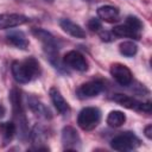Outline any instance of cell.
<instances>
[{"label":"cell","instance_id":"1","mask_svg":"<svg viewBox=\"0 0 152 152\" xmlns=\"http://www.w3.org/2000/svg\"><path fill=\"white\" fill-rule=\"evenodd\" d=\"M12 75L18 83H27L39 75V63L36 58L30 57L23 62L14 61L11 65Z\"/></svg>","mask_w":152,"mask_h":152},{"label":"cell","instance_id":"2","mask_svg":"<svg viewBox=\"0 0 152 152\" xmlns=\"http://www.w3.org/2000/svg\"><path fill=\"white\" fill-rule=\"evenodd\" d=\"M10 100L12 103V108H13V116H14V121H15V129L19 131L20 138L25 139L27 135V128H26V118L24 114V109L21 106V100H20V94L17 89H12L11 94H10Z\"/></svg>","mask_w":152,"mask_h":152},{"label":"cell","instance_id":"3","mask_svg":"<svg viewBox=\"0 0 152 152\" xmlns=\"http://www.w3.org/2000/svg\"><path fill=\"white\" fill-rule=\"evenodd\" d=\"M33 34L43 43L44 46V51L48 56V58L50 59V62L55 65H58V50H57V45H56V40L53 38V36L45 31V30H33Z\"/></svg>","mask_w":152,"mask_h":152},{"label":"cell","instance_id":"4","mask_svg":"<svg viewBox=\"0 0 152 152\" xmlns=\"http://www.w3.org/2000/svg\"><path fill=\"white\" fill-rule=\"evenodd\" d=\"M101 119V113L96 107H86L83 108L77 116V124L83 131L94 129Z\"/></svg>","mask_w":152,"mask_h":152},{"label":"cell","instance_id":"5","mask_svg":"<svg viewBox=\"0 0 152 152\" xmlns=\"http://www.w3.org/2000/svg\"><path fill=\"white\" fill-rule=\"evenodd\" d=\"M110 146L116 151H131L140 146V139L131 132H125L115 137L110 141Z\"/></svg>","mask_w":152,"mask_h":152},{"label":"cell","instance_id":"6","mask_svg":"<svg viewBox=\"0 0 152 152\" xmlns=\"http://www.w3.org/2000/svg\"><path fill=\"white\" fill-rule=\"evenodd\" d=\"M113 100L115 102H118L119 104H121L122 107L125 108H128V109H134V110H141V112H147L150 113L151 112V103L147 102V103H142V102H139L138 100L131 97V96H127V95H122V94H115L113 96Z\"/></svg>","mask_w":152,"mask_h":152},{"label":"cell","instance_id":"7","mask_svg":"<svg viewBox=\"0 0 152 152\" xmlns=\"http://www.w3.org/2000/svg\"><path fill=\"white\" fill-rule=\"evenodd\" d=\"M62 142L66 151L77 150L81 145V139L77 131L72 126H65L62 131Z\"/></svg>","mask_w":152,"mask_h":152},{"label":"cell","instance_id":"8","mask_svg":"<svg viewBox=\"0 0 152 152\" xmlns=\"http://www.w3.org/2000/svg\"><path fill=\"white\" fill-rule=\"evenodd\" d=\"M63 61L66 65H69L70 68L77 70V71H86L88 69V62L86 61L84 56L82 53H80L78 51L72 50V51L66 52Z\"/></svg>","mask_w":152,"mask_h":152},{"label":"cell","instance_id":"9","mask_svg":"<svg viewBox=\"0 0 152 152\" xmlns=\"http://www.w3.org/2000/svg\"><path fill=\"white\" fill-rule=\"evenodd\" d=\"M110 75L121 86H128L132 82V72L124 64H120V63L112 64V66H110Z\"/></svg>","mask_w":152,"mask_h":152},{"label":"cell","instance_id":"10","mask_svg":"<svg viewBox=\"0 0 152 152\" xmlns=\"http://www.w3.org/2000/svg\"><path fill=\"white\" fill-rule=\"evenodd\" d=\"M30 19L23 14L10 13V14H0V28H12L19 25L27 23Z\"/></svg>","mask_w":152,"mask_h":152},{"label":"cell","instance_id":"11","mask_svg":"<svg viewBox=\"0 0 152 152\" xmlns=\"http://www.w3.org/2000/svg\"><path fill=\"white\" fill-rule=\"evenodd\" d=\"M103 89V83L101 81H90L87 83H83L77 89V95L82 99L84 97H93L100 94Z\"/></svg>","mask_w":152,"mask_h":152},{"label":"cell","instance_id":"12","mask_svg":"<svg viewBox=\"0 0 152 152\" xmlns=\"http://www.w3.org/2000/svg\"><path fill=\"white\" fill-rule=\"evenodd\" d=\"M6 39L11 45H13L18 49L24 50L28 46V40H27V38H26V36L23 31H18V30L10 31L6 34Z\"/></svg>","mask_w":152,"mask_h":152},{"label":"cell","instance_id":"13","mask_svg":"<svg viewBox=\"0 0 152 152\" xmlns=\"http://www.w3.org/2000/svg\"><path fill=\"white\" fill-rule=\"evenodd\" d=\"M50 97H51V101L55 104L56 109L61 114H66V113L70 112L69 103L65 101V99L63 97V95L59 93V90L57 88H51L50 89Z\"/></svg>","mask_w":152,"mask_h":152},{"label":"cell","instance_id":"14","mask_svg":"<svg viewBox=\"0 0 152 152\" xmlns=\"http://www.w3.org/2000/svg\"><path fill=\"white\" fill-rule=\"evenodd\" d=\"M27 102H28V107L31 108V110L38 115V116H42V118H45V119H51L52 118V114L50 112V109L44 104L42 103L37 97L34 96H30L27 99Z\"/></svg>","mask_w":152,"mask_h":152},{"label":"cell","instance_id":"15","mask_svg":"<svg viewBox=\"0 0 152 152\" xmlns=\"http://www.w3.org/2000/svg\"><path fill=\"white\" fill-rule=\"evenodd\" d=\"M59 25H61V27L63 28V31H65L66 33H69L70 36H72V37H75V38H86V32H84V30L80 26V25H77V24H75L74 21H71L70 19H62L61 21H59Z\"/></svg>","mask_w":152,"mask_h":152},{"label":"cell","instance_id":"16","mask_svg":"<svg viewBox=\"0 0 152 152\" xmlns=\"http://www.w3.org/2000/svg\"><path fill=\"white\" fill-rule=\"evenodd\" d=\"M97 15L107 23H114L119 20V10L114 6L104 5L97 8Z\"/></svg>","mask_w":152,"mask_h":152},{"label":"cell","instance_id":"17","mask_svg":"<svg viewBox=\"0 0 152 152\" xmlns=\"http://www.w3.org/2000/svg\"><path fill=\"white\" fill-rule=\"evenodd\" d=\"M112 33H113L114 36H118V37H131V38H134V39H139V38H140V33L133 31L132 28H129L126 24L115 26V27L113 28Z\"/></svg>","mask_w":152,"mask_h":152},{"label":"cell","instance_id":"18","mask_svg":"<svg viewBox=\"0 0 152 152\" xmlns=\"http://www.w3.org/2000/svg\"><path fill=\"white\" fill-rule=\"evenodd\" d=\"M125 121H126V116L120 110H113L107 116V124L110 127H120L125 124Z\"/></svg>","mask_w":152,"mask_h":152},{"label":"cell","instance_id":"19","mask_svg":"<svg viewBox=\"0 0 152 152\" xmlns=\"http://www.w3.org/2000/svg\"><path fill=\"white\" fill-rule=\"evenodd\" d=\"M15 132H17V129H15L14 122H1L0 124V133L2 135L5 144L12 140Z\"/></svg>","mask_w":152,"mask_h":152},{"label":"cell","instance_id":"20","mask_svg":"<svg viewBox=\"0 0 152 152\" xmlns=\"http://www.w3.org/2000/svg\"><path fill=\"white\" fill-rule=\"evenodd\" d=\"M119 50L121 52V55L126 56V57H132L137 53L138 51V46L133 43V42H124L120 44Z\"/></svg>","mask_w":152,"mask_h":152},{"label":"cell","instance_id":"21","mask_svg":"<svg viewBox=\"0 0 152 152\" xmlns=\"http://www.w3.org/2000/svg\"><path fill=\"white\" fill-rule=\"evenodd\" d=\"M46 139V134H45V131L42 126H38L36 125L31 132V140L33 144L36 142H44Z\"/></svg>","mask_w":152,"mask_h":152},{"label":"cell","instance_id":"22","mask_svg":"<svg viewBox=\"0 0 152 152\" xmlns=\"http://www.w3.org/2000/svg\"><path fill=\"white\" fill-rule=\"evenodd\" d=\"M125 24H126L129 28H132L133 31L139 32V33H140V30L142 28V23L140 21V19H139V18H137V17H133V15L127 17V18H126Z\"/></svg>","mask_w":152,"mask_h":152},{"label":"cell","instance_id":"23","mask_svg":"<svg viewBox=\"0 0 152 152\" xmlns=\"http://www.w3.org/2000/svg\"><path fill=\"white\" fill-rule=\"evenodd\" d=\"M88 27L91 30V31H99L101 28V23L99 19H95V18H91L89 21H88Z\"/></svg>","mask_w":152,"mask_h":152},{"label":"cell","instance_id":"24","mask_svg":"<svg viewBox=\"0 0 152 152\" xmlns=\"http://www.w3.org/2000/svg\"><path fill=\"white\" fill-rule=\"evenodd\" d=\"M145 135L148 139H152V125H148L145 127Z\"/></svg>","mask_w":152,"mask_h":152},{"label":"cell","instance_id":"25","mask_svg":"<svg viewBox=\"0 0 152 152\" xmlns=\"http://www.w3.org/2000/svg\"><path fill=\"white\" fill-rule=\"evenodd\" d=\"M101 38L102 40H106V42H109V40H113V37L108 33V32H104V33H101Z\"/></svg>","mask_w":152,"mask_h":152},{"label":"cell","instance_id":"26","mask_svg":"<svg viewBox=\"0 0 152 152\" xmlns=\"http://www.w3.org/2000/svg\"><path fill=\"white\" fill-rule=\"evenodd\" d=\"M4 115H5V108L2 106H0V119L4 118Z\"/></svg>","mask_w":152,"mask_h":152},{"label":"cell","instance_id":"27","mask_svg":"<svg viewBox=\"0 0 152 152\" xmlns=\"http://www.w3.org/2000/svg\"><path fill=\"white\" fill-rule=\"evenodd\" d=\"M44 1H46V2H52L53 0H44Z\"/></svg>","mask_w":152,"mask_h":152}]
</instances>
